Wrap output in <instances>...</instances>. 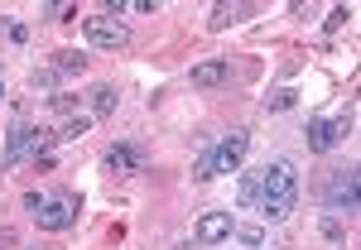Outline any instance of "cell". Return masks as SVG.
<instances>
[{
  "mask_svg": "<svg viewBox=\"0 0 361 250\" xmlns=\"http://www.w3.org/2000/svg\"><path fill=\"white\" fill-rule=\"evenodd\" d=\"M87 125H92V115H68V120H63V130H58V139H82Z\"/></svg>",
  "mask_w": 361,
  "mask_h": 250,
  "instance_id": "obj_17",
  "label": "cell"
},
{
  "mask_svg": "<svg viewBox=\"0 0 361 250\" xmlns=\"http://www.w3.org/2000/svg\"><path fill=\"white\" fill-rule=\"evenodd\" d=\"M54 73H58V77H82V73H87V54H78V49L54 54Z\"/></svg>",
  "mask_w": 361,
  "mask_h": 250,
  "instance_id": "obj_11",
  "label": "cell"
},
{
  "mask_svg": "<svg viewBox=\"0 0 361 250\" xmlns=\"http://www.w3.org/2000/svg\"><path fill=\"white\" fill-rule=\"evenodd\" d=\"M0 101H5V82H0Z\"/></svg>",
  "mask_w": 361,
  "mask_h": 250,
  "instance_id": "obj_23",
  "label": "cell"
},
{
  "mask_svg": "<svg viewBox=\"0 0 361 250\" xmlns=\"http://www.w3.org/2000/svg\"><path fill=\"white\" fill-rule=\"evenodd\" d=\"M323 236H328V241H342V222L328 217V222H323Z\"/></svg>",
  "mask_w": 361,
  "mask_h": 250,
  "instance_id": "obj_21",
  "label": "cell"
},
{
  "mask_svg": "<svg viewBox=\"0 0 361 250\" xmlns=\"http://www.w3.org/2000/svg\"><path fill=\"white\" fill-rule=\"evenodd\" d=\"M54 82H58L54 68H39V73H34V92H54Z\"/></svg>",
  "mask_w": 361,
  "mask_h": 250,
  "instance_id": "obj_19",
  "label": "cell"
},
{
  "mask_svg": "<svg viewBox=\"0 0 361 250\" xmlns=\"http://www.w3.org/2000/svg\"><path fill=\"white\" fill-rule=\"evenodd\" d=\"M231 217H226V212H207V217H202V222H197V241H202V246H217V241H226V236H231Z\"/></svg>",
  "mask_w": 361,
  "mask_h": 250,
  "instance_id": "obj_8",
  "label": "cell"
},
{
  "mask_svg": "<svg viewBox=\"0 0 361 250\" xmlns=\"http://www.w3.org/2000/svg\"><path fill=\"white\" fill-rule=\"evenodd\" d=\"M246 154H250V135L246 130H231L226 139H217V144H212V168H217V178L236 173V168L246 164Z\"/></svg>",
  "mask_w": 361,
  "mask_h": 250,
  "instance_id": "obj_4",
  "label": "cell"
},
{
  "mask_svg": "<svg viewBox=\"0 0 361 250\" xmlns=\"http://www.w3.org/2000/svg\"><path fill=\"white\" fill-rule=\"evenodd\" d=\"M265 106H270V111H289V106H294V92H275Z\"/></svg>",
  "mask_w": 361,
  "mask_h": 250,
  "instance_id": "obj_20",
  "label": "cell"
},
{
  "mask_svg": "<svg viewBox=\"0 0 361 250\" xmlns=\"http://www.w3.org/2000/svg\"><path fill=\"white\" fill-rule=\"evenodd\" d=\"M193 178H197V183H212V178H217V168H212V149H202V159L193 164Z\"/></svg>",
  "mask_w": 361,
  "mask_h": 250,
  "instance_id": "obj_18",
  "label": "cell"
},
{
  "mask_svg": "<svg viewBox=\"0 0 361 250\" xmlns=\"http://www.w3.org/2000/svg\"><path fill=\"white\" fill-rule=\"evenodd\" d=\"M347 135H352V115H337V120L313 115V120H308V130H304V139H308V149H313V154L337 149V139H347Z\"/></svg>",
  "mask_w": 361,
  "mask_h": 250,
  "instance_id": "obj_3",
  "label": "cell"
},
{
  "mask_svg": "<svg viewBox=\"0 0 361 250\" xmlns=\"http://www.w3.org/2000/svg\"><path fill=\"white\" fill-rule=\"evenodd\" d=\"M29 120H15L10 125V139H5V154H0V168H15L20 159H29Z\"/></svg>",
  "mask_w": 361,
  "mask_h": 250,
  "instance_id": "obj_7",
  "label": "cell"
},
{
  "mask_svg": "<svg viewBox=\"0 0 361 250\" xmlns=\"http://www.w3.org/2000/svg\"><path fill=\"white\" fill-rule=\"evenodd\" d=\"M246 15H250V5H217L212 20H207V29H231L236 20H246Z\"/></svg>",
  "mask_w": 361,
  "mask_h": 250,
  "instance_id": "obj_14",
  "label": "cell"
},
{
  "mask_svg": "<svg viewBox=\"0 0 361 250\" xmlns=\"http://www.w3.org/2000/svg\"><path fill=\"white\" fill-rule=\"evenodd\" d=\"M241 207H255V197H260V168L255 173H241Z\"/></svg>",
  "mask_w": 361,
  "mask_h": 250,
  "instance_id": "obj_16",
  "label": "cell"
},
{
  "mask_svg": "<svg viewBox=\"0 0 361 250\" xmlns=\"http://www.w3.org/2000/svg\"><path fill=\"white\" fill-rule=\"evenodd\" d=\"M328 202H333L337 212H357V193H361V178L357 168H337V173H328Z\"/></svg>",
  "mask_w": 361,
  "mask_h": 250,
  "instance_id": "obj_6",
  "label": "cell"
},
{
  "mask_svg": "<svg viewBox=\"0 0 361 250\" xmlns=\"http://www.w3.org/2000/svg\"><path fill=\"white\" fill-rule=\"evenodd\" d=\"M226 77H231V63H222V58L197 63V68H193V87H222Z\"/></svg>",
  "mask_w": 361,
  "mask_h": 250,
  "instance_id": "obj_10",
  "label": "cell"
},
{
  "mask_svg": "<svg viewBox=\"0 0 361 250\" xmlns=\"http://www.w3.org/2000/svg\"><path fill=\"white\" fill-rule=\"evenodd\" d=\"M87 39H92V49L116 54V49L130 44V29L121 25V15H92V20H87Z\"/></svg>",
  "mask_w": 361,
  "mask_h": 250,
  "instance_id": "obj_2",
  "label": "cell"
},
{
  "mask_svg": "<svg viewBox=\"0 0 361 250\" xmlns=\"http://www.w3.org/2000/svg\"><path fill=\"white\" fill-rule=\"evenodd\" d=\"M231 236L246 241L250 250H265V222H236V226H231Z\"/></svg>",
  "mask_w": 361,
  "mask_h": 250,
  "instance_id": "obj_15",
  "label": "cell"
},
{
  "mask_svg": "<svg viewBox=\"0 0 361 250\" xmlns=\"http://www.w3.org/2000/svg\"><path fill=\"white\" fill-rule=\"evenodd\" d=\"M145 164V154H140L135 144H116L111 154H106V168H111L116 178H126V173H130V168H140Z\"/></svg>",
  "mask_w": 361,
  "mask_h": 250,
  "instance_id": "obj_9",
  "label": "cell"
},
{
  "mask_svg": "<svg viewBox=\"0 0 361 250\" xmlns=\"http://www.w3.org/2000/svg\"><path fill=\"white\" fill-rule=\"evenodd\" d=\"M299 202V168L289 159H275V164L260 168V197H255V212L265 222H284Z\"/></svg>",
  "mask_w": 361,
  "mask_h": 250,
  "instance_id": "obj_1",
  "label": "cell"
},
{
  "mask_svg": "<svg viewBox=\"0 0 361 250\" xmlns=\"http://www.w3.org/2000/svg\"><path fill=\"white\" fill-rule=\"evenodd\" d=\"M44 202H49V193H25V207H29V212H39Z\"/></svg>",
  "mask_w": 361,
  "mask_h": 250,
  "instance_id": "obj_22",
  "label": "cell"
},
{
  "mask_svg": "<svg viewBox=\"0 0 361 250\" xmlns=\"http://www.w3.org/2000/svg\"><path fill=\"white\" fill-rule=\"evenodd\" d=\"M87 101H92V115H111L116 101H121V92H116L111 82H102V87H92V96H87Z\"/></svg>",
  "mask_w": 361,
  "mask_h": 250,
  "instance_id": "obj_13",
  "label": "cell"
},
{
  "mask_svg": "<svg viewBox=\"0 0 361 250\" xmlns=\"http://www.w3.org/2000/svg\"><path fill=\"white\" fill-rule=\"evenodd\" d=\"M78 222V197L73 193H49V202L39 207V226L44 231H68Z\"/></svg>",
  "mask_w": 361,
  "mask_h": 250,
  "instance_id": "obj_5",
  "label": "cell"
},
{
  "mask_svg": "<svg viewBox=\"0 0 361 250\" xmlns=\"http://www.w3.org/2000/svg\"><path fill=\"white\" fill-rule=\"evenodd\" d=\"M54 144H58V130H29V159L39 164H49V154H54Z\"/></svg>",
  "mask_w": 361,
  "mask_h": 250,
  "instance_id": "obj_12",
  "label": "cell"
}]
</instances>
